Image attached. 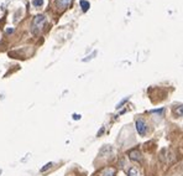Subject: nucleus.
Masks as SVG:
<instances>
[{"label":"nucleus","mask_w":183,"mask_h":176,"mask_svg":"<svg viewBox=\"0 0 183 176\" xmlns=\"http://www.w3.org/2000/svg\"><path fill=\"white\" fill-rule=\"evenodd\" d=\"M73 119H81V115H78V114H73Z\"/></svg>","instance_id":"nucleus-11"},{"label":"nucleus","mask_w":183,"mask_h":176,"mask_svg":"<svg viewBox=\"0 0 183 176\" xmlns=\"http://www.w3.org/2000/svg\"><path fill=\"white\" fill-rule=\"evenodd\" d=\"M70 3H72V0H58V5H60L62 9H66Z\"/></svg>","instance_id":"nucleus-6"},{"label":"nucleus","mask_w":183,"mask_h":176,"mask_svg":"<svg viewBox=\"0 0 183 176\" xmlns=\"http://www.w3.org/2000/svg\"><path fill=\"white\" fill-rule=\"evenodd\" d=\"M103 132H104V127H103V128L100 129V130H99V133H98V136H100V135H102V133H103Z\"/></svg>","instance_id":"nucleus-12"},{"label":"nucleus","mask_w":183,"mask_h":176,"mask_svg":"<svg viewBox=\"0 0 183 176\" xmlns=\"http://www.w3.org/2000/svg\"><path fill=\"white\" fill-rule=\"evenodd\" d=\"M115 175V170L113 167H106V169H104L100 171V174L99 176H114Z\"/></svg>","instance_id":"nucleus-4"},{"label":"nucleus","mask_w":183,"mask_h":176,"mask_svg":"<svg viewBox=\"0 0 183 176\" xmlns=\"http://www.w3.org/2000/svg\"><path fill=\"white\" fill-rule=\"evenodd\" d=\"M127 156L134 161H141V153L137 149H132L127 153Z\"/></svg>","instance_id":"nucleus-3"},{"label":"nucleus","mask_w":183,"mask_h":176,"mask_svg":"<svg viewBox=\"0 0 183 176\" xmlns=\"http://www.w3.org/2000/svg\"><path fill=\"white\" fill-rule=\"evenodd\" d=\"M79 4H81V6H82V10L84 11V12L88 11V9L90 8V4H89L88 1H85V0H81Z\"/></svg>","instance_id":"nucleus-5"},{"label":"nucleus","mask_w":183,"mask_h":176,"mask_svg":"<svg viewBox=\"0 0 183 176\" xmlns=\"http://www.w3.org/2000/svg\"><path fill=\"white\" fill-rule=\"evenodd\" d=\"M52 165H53V162H48V164H46L43 167H42V169H41L40 171H41V173H45V171L46 170H48V169H51V167H52Z\"/></svg>","instance_id":"nucleus-9"},{"label":"nucleus","mask_w":183,"mask_h":176,"mask_svg":"<svg viewBox=\"0 0 183 176\" xmlns=\"http://www.w3.org/2000/svg\"><path fill=\"white\" fill-rule=\"evenodd\" d=\"M135 127H136V132L141 136H144L147 133V124L144 121V119H137L135 121Z\"/></svg>","instance_id":"nucleus-2"},{"label":"nucleus","mask_w":183,"mask_h":176,"mask_svg":"<svg viewBox=\"0 0 183 176\" xmlns=\"http://www.w3.org/2000/svg\"><path fill=\"white\" fill-rule=\"evenodd\" d=\"M46 24V16L45 15H36L34 20H32V25H31V31L34 35H39V33L43 30Z\"/></svg>","instance_id":"nucleus-1"},{"label":"nucleus","mask_w":183,"mask_h":176,"mask_svg":"<svg viewBox=\"0 0 183 176\" xmlns=\"http://www.w3.org/2000/svg\"><path fill=\"white\" fill-rule=\"evenodd\" d=\"M42 4H43V0H32V5H34L35 8L42 6Z\"/></svg>","instance_id":"nucleus-8"},{"label":"nucleus","mask_w":183,"mask_h":176,"mask_svg":"<svg viewBox=\"0 0 183 176\" xmlns=\"http://www.w3.org/2000/svg\"><path fill=\"white\" fill-rule=\"evenodd\" d=\"M174 114L177 117H183V106L176 108V109H174Z\"/></svg>","instance_id":"nucleus-7"},{"label":"nucleus","mask_w":183,"mask_h":176,"mask_svg":"<svg viewBox=\"0 0 183 176\" xmlns=\"http://www.w3.org/2000/svg\"><path fill=\"white\" fill-rule=\"evenodd\" d=\"M137 175V170L134 169V167H131L130 170H129V173H127V176H136Z\"/></svg>","instance_id":"nucleus-10"}]
</instances>
